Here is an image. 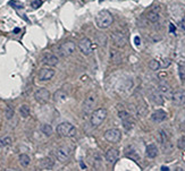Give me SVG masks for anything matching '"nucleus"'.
Returning <instances> with one entry per match:
<instances>
[{
	"label": "nucleus",
	"instance_id": "nucleus-25",
	"mask_svg": "<svg viewBox=\"0 0 185 171\" xmlns=\"http://www.w3.org/2000/svg\"><path fill=\"white\" fill-rule=\"evenodd\" d=\"M40 129H41V131L44 134V135H46V136H51V135H52V133H54L52 127H51L49 123H43V125H41Z\"/></svg>",
	"mask_w": 185,
	"mask_h": 171
},
{
	"label": "nucleus",
	"instance_id": "nucleus-9",
	"mask_svg": "<svg viewBox=\"0 0 185 171\" xmlns=\"http://www.w3.org/2000/svg\"><path fill=\"white\" fill-rule=\"evenodd\" d=\"M76 49V45L75 43L73 41H66L64 42L62 45H60V53H62L64 57H68V56H72L74 53V51H75Z\"/></svg>",
	"mask_w": 185,
	"mask_h": 171
},
{
	"label": "nucleus",
	"instance_id": "nucleus-36",
	"mask_svg": "<svg viewBox=\"0 0 185 171\" xmlns=\"http://www.w3.org/2000/svg\"><path fill=\"white\" fill-rule=\"evenodd\" d=\"M170 63H171V60H170V59L166 58V59H164V60H163V62H161L160 65H161V67H163V68H167L168 66H170Z\"/></svg>",
	"mask_w": 185,
	"mask_h": 171
},
{
	"label": "nucleus",
	"instance_id": "nucleus-35",
	"mask_svg": "<svg viewBox=\"0 0 185 171\" xmlns=\"http://www.w3.org/2000/svg\"><path fill=\"white\" fill-rule=\"evenodd\" d=\"M10 5H12V7L16 8V9H21V8H23V4L20 2V1H10Z\"/></svg>",
	"mask_w": 185,
	"mask_h": 171
},
{
	"label": "nucleus",
	"instance_id": "nucleus-10",
	"mask_svg": "<svg viewBox=\"0 0 185 171\" xmlns=\"http://www.w3.org/2000/svg\"><path fill=\"white\" fill-rule=\"evenodd\" d=\"M171 101L175 105L181 107L185 104V91L182 89H176L175 92H173V96H171Z\"/></svg>",
	"mask_w": 185,
	"mask_h": 171
},
{
	"label": "nucleus",
	"instance_id": "nucleus-41",
	"mask_svg": "<svg viewBox=\"0 0 185 171\" xmlns=\"http://www.w3.org/2000/svg\"><path fill=\"white\" fill-rule=\"evenodd\" d=\"M134 42H135V44H136V45H140V43H141V40H140V38H139V36H135V39H134Z\"/></svg>",
	"mask_w": 185,
	"mask_h": 171
},
{
	"label": "nucleus",
	"instance_id": "nucleus-15",
	"mask_svg": "<svg viewBox=\"0 0 185 171\" xmlns=\"http://www.w3.org/2000/svg\"><path fill=\"white\" fill-rule=\"evenodd\" d=\"M55 76V69L50 68H42L40 71H39V75H38V78L42 81V82H46V81H49L51 79L52 77Z\"/></svg>",
	"mask_w": 185,
	"mask_h": 171
},
{
	"label": "nucleus",
	"instance_id": "nucleus-6",
	"mask_svg": "<svg viewBox=\"0 0 185 171\" xmlns=\"http://www.w3.org/2000/svg\"><path fill=\"white\" fill-rule=\"evenodd\" d=\"M70 153H72V151H70L68 146H60V147H58L56 150V157H57V160L59 162L64 163V162L68 161Z\"/></svg>",
	"mask_w": 185,
	"mask_h": 171
},
{
	"label": "nucleus",
	"instance_id": "nucleus-13",
	"mask_svg": "<svg viewBox=\"0 0 185 171\" xmlns=\"http://www.w3.org/2000/svg\"><path fill=\"white\" fill-rule=\"evenodd\" d=\"M41 62L43 65L48 66V67H54V66H57V65H58L59 59H58L57 56L52 55V53H47V55H44L42 57Z\"/></svg>",
	"mask_w": 185,
	"mask_h": 171
},
{
	"label": "nucleus",
	"instance_id": "nucleus-33",
	"mask_svg": "<svg viewBox=\"0 0 185 171\" xmlns=\"http://www.w3.org/2000/svg\"><path fill=\"white\" fill-rule=\"evenodd\" d=\"M126 155L128 157H131V159H133V160H135V161H137L140 157H139V155H137L136 153H135V151L133 150V151H131V153L130 152H126Z\"/></svg>",
	"mask_w": 185,
	"mask_h": 171
},
{
	"label": "nucleus",
	"instance_id": "nucleus-18",
	"mask_svg": "<svg viewBox=\"0 0 185 171\" xmlns=\"http://www.w3.org/2000/svg\"><path fill=\"white\" fill-rule=\"evenodd\" d=\"M119 157V152L117 149H110L109 151H107L106 153V161L110 164H114L118 160Z\"/></svg>",
	"mask_w": 185,
	"mask_h": 171
},
{
	"label": "nucleus",
	"instance_id": "nucleus-37",
	"mask_svg": "<svg viewBox=\"0 0 185 171\" xmlns=\"http://www.w3.org/2000/svg\"><path fill=\"white\" fill-rule=\"evenodd\" d=\"M41 5H42L41 0H35V1H33V2H32V7L34 8V9H38V8L40 7Z\"/></svg>",
	"mask_w": 185,
	"mask_h": 171
},
{
	"label": "nucleus",
	"instance_id": "nucleus-22",
	"mask_svg": "<svg viewBox=\"0 0 185 171\" xmlns=\"http://www.w3.org/2000/svg\"><path fill=\"white\" fill-rule=\"evenodd\" d=\"M40 165L44 170H50L54 167V160L51 157H46V159H43L40 162Z\"/></svg>",
	"mask_w": 185,
	"mask_h": 171
},
{
	"label": "nucleus",
	"instance_id": "nucleus-4",
	"mask_svg": "<svg viewBox=\"0 0 185 171\" xmlns=\"http://www.w3.org/2000/svg\"><path fill=\"white\" fill-rule=\"evenodd\" d=\"M96 101H98V95L96 93H90L89 95L85 97L83 102V111L84 113H89L96 108Z\"/></svg>",
	"mask_w": 185,
	"mask_h": 171
},
{
	"label": "nucleus",
	"instance_id": "nucleus-7",
	"mask_svg": "<svg viewBox=\"0 0 185 171\" xmlns=\"http://www.w3.org/2000/svg\"><path fill=\"white\" fill-rule=\"evenodd\" d=\"M78 49L84 56H90L93 51L92 42L88 38H83L81 41L78 42Z\"/></svg>",
	"mask_w": 185,
	"mask_h": 171
},
{
	"label": "nucleus",
	"instance_id": "nucleus-31",
	"mask_svg": "<svg viewBox=\"0 0 185 171\" xmlns=\"http://www.w3.org/2000/svg\"><path fill=\"white\" fill-rule=\"evenodd\" d=\"M136 111L137 113H139V116L143 117L145 113H147V107H145V104H140V105H137L136 108Z\"/></svg>",
	"mask_w": 185,
	"mask_h": 171
},
{
	"label": "nucleus",
	"instance_id": "nucleus-3",
	"mask_svg": "<svg viewBox=\"0 0 185 171\" xmlns=\"http://www.w3.org/2000/svg\"><path fill=\"white\" fill-rule=\"evenodd\" d=\"M106 117H107V110L106 109L99 108V109L94 110L91 115V118H90V123L92 125V127H99L104 121Z\"/></svg>",
	"mask_w": 185,
	"mask_h": 171
},
{
	"label": "nucleus",
	"instance_id": "nucleus-27",
	"mask_svg": "<svg viewBox=\"0 0 185 171\" xmlns=\"http://www.w3.org/2000/svg\"><path fill=\"white\" fill-rule=\"evenodd\" d=\"M12 143H13V138H12L10 136L0 137V147H6V146H9Z\"/></svg>",
	"mask_w": 185,
	"mask_h": 171
},
{
	"label": "nucleus",
	"instance_id": "nucleus-38",
	"mask_svg": "<svg viewBox=\"0 0 185 171\" xmlns=\"http://www.w3.org/2000/svg\"><path fill=\"white\" fill-rule=\"evenodd\" d=\"M178 147H179V149H185V138L184 137L179 138V141H178Z\"/></svg>",
	"mask_w": 185,
	"mask_h": 171
},
{
	"label": "nucleus",
	"instance_id": "nucleus-30",
	"mask_svg": "<svg viewBox=\"0 0 185 171\" xmlns=\"http://www.w3.org/2000/svg\"><path fill=\"white\" fill-rule=\"evenodd\" d=\"M178 75H179V78L182 82H185V63L181 65L178 67Z\"/></svg>",
	"mask_w": 185,
	"mask_h": 171
},
{
	"label": "nucleus",
	"instance_id": "nucleus-23",
	"mask_svg": "<svg viewBox=\"0 0 185 171\" xmlns=\"http://www.w3.org/2000/svg\"><path fill=\"white\" fill-rule=\"evenodd\" d=\"M18 160H20V164L23 168H26L31 163V157H28V154H21L20 157H18Z\"/></svg>",
	"mask_w": 185,
	"mask_h": 171
},
{
	"label": "nucleus",
	"instance_id": "nucleus-43",
	"mask_svg": "<svg viewBox=\"0 0 185 171\" xmlns=\"http://www.w3.org/2000/svg\"><path fill=\"white\" fill-rule=\"evenodd\" d=\"M160 170H163V171H167V170H169V168H167V167H161V169Z\"/></svg>",
	"mask_w": 185,
	"mask_h": 171
},
{
	"label": "nucleus",
	"instance_id": "nucleus-8",
	"mask_svg": "<svg viewBox=\"0 0 185 171\" xmlns=\"http://www.w3.org/2000/svg\"><path fill=\"white\" fill-rule=\"evenodd\" d=\"M35 101L40 104H46L50 100V92L47 89H39L34 93Z\"/></svg>",
	"mask_w": 185,
	"mask_h": 171
},
{
	"label": "nucleus",
	"instance_id": "nucleus-12",
	"mask_svg": "<svg viewBox=\"0 0 185 171\" xmlns=\"http://www.w3.org/2000/svg\"><path fill=\"white\" fill-rule=\"evenodd\" d=\"M158 89L159 92L161 93V95L168 99V100H171V96H173V89H171L170 85L166 82H160L159 86H158Z\"/></svg>",
	"mask_w": 185,
	"mask_h": 171
},
{
	"label": "nucleus",
	"instance_id": "nucleus-28",
	"mask_svg": "<svg viewBox=\"0 0 185 171\" xmlns=\"http://www.w3.org/2000/svg\"><path fill=\"white\" fill-rule=\"evenodd\" d=\"M123 127L126 130H131L133 127H134V120H133L131 117L126 118V119H124L123 120Z\"/></svg>",
	"mask_w": 185,
	"mask_h": 171
},
{
	"label": "nucleus",
	"instance_id": "nucleus-20",
	"mask_svg": "<svg viewBox=\"0 0 185 171\" xmlns=\"http://www.w3.org/2000/svg\"><path fill=\"white\" fill-rule=\"evenodd\" d=\"M158 153H159V150H158L157 145H155V144H149L145 149V154L150 159H155L158 155Z\"/></svg>",
	"mask_w": 185,
	"mask_h": 171
},
{
	"label": "nucleus",
	"instance_id": "nucleus-34",
	"mask_svg": "<svg viewBox=\"0 0 185 171\" xmlns=\"http://www.w3.org/2000/svg\"><path fill=\"white\" fill-rule=\"evenodd\" d=\"M118 116H119V118H120L122 120H124V119H126V118L130 117V113H128L126 110H122V111L118 112Z\"/></svg>",
	"mask_w": 185,
	"mask_h": 171
},
{
	"label": "nucleus",
	"instance_id": "nucleus-39",
	"mask_svg": "<svg viewBox=\"0 0 185 171\" xmlns=\"http://www.w3.org/2000/svg\"><path fill=\"white\" fill-rule=\"evenodd\" d=\"M175 30H176V28H175V25H174V24H169V32H170V33H175Z\"/></svg>",
	"mask_w": 185,
	"mask_h": 171
},
{
	"label": "nucleus",
	"instance_id": "nucleus-1",
	"mask_svg": "<svg viewBox=\"0 0 185 171\" xmlns=\"http://www.w3.org/2000/svg\"><path fill=\"white\" fill-rule=\"evenodd\" d=\"M114 18L108 10H101L96 17V24L98 27L100 28H107L112 24Z\"/></svg>",
	"mask_w": 185,
	"mask_h": 171
},
{
	"label": "nucleus",
	"instance_id": "nucleus-2",
	"mask_svg": "<svg viewBox=\"0 0 185 171\" xmlns=\"http://www.w3.org/2000/svg\"><path fill=\"white\" fill-rule=\"evenodd\" d=\"M57 133L62 137H74L77 133L75 126L70 123H62L57 126Z\"/></svg>",
	"mask_w": 185,
	"mask_h": 171
},
{
	"label": "nucleus",
	"instance_id": "nucleus-24",
	"mask_svg": "<svg viewBox=\"0 0 185 171\" xmlns=\"http://www.w3.org/2000/svg\"><path fill=\"white\" fill-rule=\"evenodd\" d=\"M147 18H148V21H150L151 23H157L159 21V18H160V15L158 12H155V10H151L149 12L148 14H147Z\"/></svg>",
	"mask_w": 185,
	"mask_h": 171
},
{
	"label": "nucleus",
	"instance_id": "nucleus-17",
	"mask_svg": "<svg viewBox=\"0 0 185 171\" xmlns=\"http://www.w3.org/2000/svg\"><path fill=\"white\" fill-rule=\"evenodd\" d=\"M166 118H167V113L165 112L164 110H161V109L156 110V111L151 115V120L156 123H163V121L166 120Z\"/></svg>",
	"mask_w": 185,
	"mask_h": 171
},
{
	"label": "nucleus",
	"instance_id": "nucleus-16",
	"mask_svg": "<svg viewBox=\"0 0 185 171\" xmlns=\"http://www.w3.org/2000/svg\"><path fill=\"white\" fill-rule=\"evenodd\" d=\"M109 59L112 65H119L123 60V57H122L120 51H118L117 49H110Z\"/></svg>",
	"mask_w": 185,
	"mask_h": 171
},
{
	"label": "nucleus",
	"instance_id": "nucleus-42",
	"mask_svg": "<svg viewBox=\"0 0 185 171\" xmlns=\"http://www.w3.org/2000/svg\"><path fill=\"white\" fill-rule=\"evenodd\" d=\"M159 78H163V77H167V73H160L159 75H158Z\"/></svg>",
	"mask_w": 185,
	"mask_h": 171
},
{
	"label": "nucleus",
	"instance_id": "nucleus-19",
	"mask_svg": "<svg viewBox=\"0 0 185 171\" xmlns=\"http://www.w3.org/2000/svg\"><path fill=\"white\" fill-rule=\"evenodd\" d=\"M157 139L158 142L161 144L163 146L166 145L167 143H169V136L167 134V131L165 129H159L157 133Z\"/></svg>",
	"mask_w": 185,
	"mask_h": 171
},
{
	"label": "nucleus",
	"instance_id": "nucleus-5",
	"mask_svg": "<svg viewBox=\"0 0 185 171\" xmlns=\"http://www.w3.org/2000/svg\"><path fill=\"white\" fill-rule=\"evenodd\" d=\"M103 137H104V139H106L107 142H109V143H111V144H116L120 141V138H122V133H120V130L117 129V128H112V129L107 130V131L104 133Z\"/></svg>",
	"mask_w": 185,
	"mask_h": 171
},
{
	"label": "nucleus",
	"instance_id": "nucleus-21",
	"mask_svg": "<svg viewBox=\"0 0 185 171\" xmlns=\"http://www.w3.org/2000/svg\"><path fill=\"white\" fill-rule=\"evenodd\" d=\"M54 100L58 103H62L67 100V94L64 91H57L54 95Z\"/></svg>",
	"mask_w": 185,
	"mask_h": 171
},
{
	"label": "nucleus",
	"instance_id": "nucleus-26",
	"mask_svg": "<svg viewBox=\"0 0 185 171\" xmlns=\"http://www.w3.org/2000/svg\"><path fill=\"white\" fill-rule=\"evenodd\" d=\"M20 115H21V117H23V118H28V116H30V107H28V104H23V105H21L20 107Z\"/></svg>",
	"mask_w": 185,
	"mask_h": 171
},
{
	"label": "nucleus",
	"instance_id": "nucleus-11",
	"mask_svg": "<svg viewBox=\"0 0 185 171\" xmlns=\"http://www.w3.org/2000/svg\"><path fill=\"white\" fill-rule=\"evenodd\" d=\"M111 40H112L114 45L117 47V48H124L127 43L126 38L124 36L123 33H119V32H114L111 34Z\"/></svg>",
	"mask_w": 185,
	"mask_h": 171
},
{
	"label": "nucleus",
	"instance_id": "nucleus-29",
	"mask_svg": "<svg viewBox=\"0 0 185 171\" xmlns=\"http://www.w3.org/2000/svg\"><path fill=\"white\" fill-rule=\"evenodd\" d=\"M149 67H150L151 70L157 71V70H159V69L161 68V65H160V62L158 61V60L152 59V60H150V62H149Z\"/></svg>",
	"mask_w": 185,
	"mask_h": 171
},
{
	"label": "nucleus",
	"instance_id": "nucleus-40",
	"mask_svg": "<svg viewBox=\"0 0 185 171\" xmlns=\"http://www.w3.org/2000/svg\"><path fill=\"white\" fill-rule=\"evenodd\" d=\"M181 28H182L183 31H185V16L183 17V19L181 21Z\"/></svg>",
	"mask_w": 185,
	"mask_h": 171
},
{
	"label": "nucleus",
	"instance_id": "nucleus-14",
	"mask_svg": "<svg viewBox=\"0 0 185 171\" xmlns=\"http://www.w3.org/2000/svg\"><path fill=\"white\" fill-rule=\"evenodd\" d=\"M149 94H150V99L156 103L157 105H163L165 102V99L164 96L161 95V93L159 92V89H149Z\"/></svg>",
	"mask_w": 185,
	"mask_h": 171
},
{
	"label": "nucleus",
	"instance_id": "nucleus-32",
	"mask_svg": "<svg viewBox=\"0 0 185 171\" xmlns=\"http://www.w3.org/2000/svg\"><path fill=\"white\" fill-rule=\"evenodd\" d=\"M14 110L12 109L10 107H7L6 110H5V117L7 118V119H12L13 117H14Z\"/></svg>",
	"mask_w": 185,
	"mask_h": 171
}]
</instances>
